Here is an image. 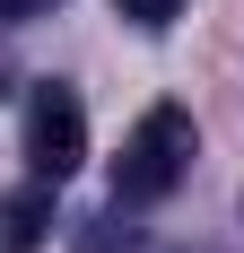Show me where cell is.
<instances>
[{
    "instance_id": "obj_1",
    "label": "cell",
    "mask_w": 244,
    "mask_h": 253,
    "mask_svg": "<svg viewBox=\"0 0 244 253\" xmlns=\"http://www.w3.org/2000/svg\"><path fill=\"white\" fill-rule=\"evenodd\" d=\"M192 157H201V131H192V114L183 105H148L140 123H131V140H122V157H114V201H166L174 183L192 175Z\"/></svg>"
},
{
    "instance_id": "obj_2",
    "label": "cell",
    "mask_w": 244,
    "mask_h": 253,
    "mask_svg": "<svg viewBox=\"0 0 244 253\" xmlns=\"http://www.w3.org/2000/svg\"><path fill=\"white\" fill-rule=\"evenodd\" d=\"M87 157V114L70 87H35L26 96V175L35 183H70Z\"/></svg>"
},
{
    "instance_id": "obj_3",
    "label": "cell",
    "mask_w": 244,
    "mask_h": 253,
    "mask_svg": "<svg viewBox=\"0 0 244 253\" xmlns=\"http://www.w3.org/2000/svg\"><path fill=\"white\" fill-rule=\"evenodd\" d=\"M44 227H52V183H26L0 201V253H35Z\"/></svg>"
},
{
    "instance_id": "obj_4",
    "label": "cell",
    "mask_w": 244,
    "mask_h": 253,
    "mask_svg": "<svg viewBox=\"0 0 244 253\" xmlns=\"http://www.w3.org/2000/svg\"><path fill=\"white\" fill-rule=\"evenodd\" d=\"M122 18L131 26H174V9H183V0H114Z\"/></svg>"
},
{
    "instance_id": "obj_5",
    "label": "cell",
    "mask_w": 244,
    "mask_h": 253,
    "mask_svg": "<svg viewBox=\"0 0 244 253\" xmlns=\"http://www.w3.org/2000/svg\"><path fill=\"white\" fill-rule=\"evenodd\" d=\"M44 9H61V0H0V18L18 26V18H44Z\"/></svg>"
}]
</instances>
